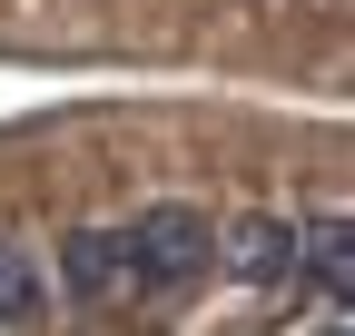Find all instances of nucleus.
<instances>
[{"label": "nucleus", "mask_w": 355, "mask_h": 336, "mask_svg": "<svg viewBox=\"0 0 355 336\" xmlns=\"http://www.w3.org/2000/svg\"><path fill=\"white\" fill-rule=\"evenodd\" d=\"M50 317V267L20 237H0V326H40Z\"/></svg>", "instance_id": "obj_3"}, {"label": "nucleus", "mask_w": 355, "mask_h": 336, "mask_svg": "<svg viewBox=\"0 0 355 336\" xmlns=\"http://www.w3.org/2000/svg\"><path fill=\"white\" fill-rule=\"evenodd\" d=\"M237 277L257 287H345V218H247L237 228Z\"/></svg>", "instance_id": "obj_2"}, {"label": "nucleus", "mask_w": 355, "mask_h": 336, "mask_svg": "<svg viewBox=\"0 0 355 336\" xmlns=\"http://www.w3.org/2000/svg\"><path fill=\"white\" fill-rule=\"evenodd\" d=\"M217 267V218L188 198H158L139 218L119 228H79L60 237V297L69 307H119V297H178V287H198Z\"/></svg>", "instance_id": "obj_1"}]
</instances>
